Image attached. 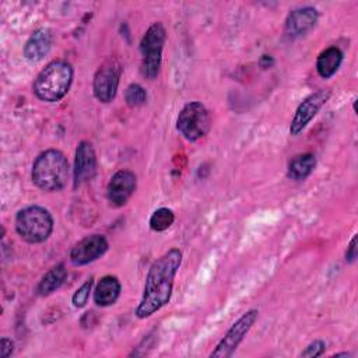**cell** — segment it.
<instances>
[{
  "instance_id": "obj_1",
  "label": "cell",
  "mask_w": 358,
  "mask_h": 358,
  "mask_svg": "<svg viewBox=\"0 0 358 358\" xmlns=\"http://www.w3.org/2000/svg\"><path fill=\"white\" fill-rule=\"evenodd\" d=\"M182 250L172 248L152 262L145 275L141 299L134 310L136 317H150L168 305L173 291L175 275L182 264Z\"/></svg>"
},
{
  "instance_id": "obj_2",
  "label": "cell",
  "mask_w": 358,
  "mask_h": 358,
  "mask_svg": "<svg viewBox=\"0 0 358 358\" xmlns=\"http://www.w3.org/2000/svg\"><path fill=\"white\" fill-rule=\"evenodd\" d=\"M74 77L73 66L63 59L52 60L36 76L32 91L39 101L59 102L69 92Z\"/></svg>"
},
{
  "instance_id": "obj_3",
  "label": "cell",
  "mask_w": 358,
  "mask_h": 358,
  "mask_svg": "<svg viewBox=\"0 0 358 358\" xmlns=\"http://www.w3.org/2000/svg\"><path fill=\"white\" fill-rule=\"evenodd\" d=\"M69 173L67 157L60 150L49 148L35 158L31 178L36 187L45 192H59L66 187Z\"/></svg>"
},
{
  "instance_id": "obj_4",
  "label": "cell",
  "mask_w": 358,
  "mask_h": 358,
  "mask_svg": "<svg viewBox=\"0 0 358 358\" xmlns=\"http://www.w3.org/2000/svg\"><path fill=\"white\" fill-rule=\"evenodd\" d=\"M15 231L28 243H42L53 232L55 221L52 214L41 206H27L15 214Z\"/></svg>"
},
{
  "instance_id": "obj_5",
  "label": "cell",
  "mask_w": 358,
  "mask_h": 358,
  "mask_svg": "<svg viewBox=\"0 0 358 358\" xmlns=\"http://www.w3.org/2000/svg\"><path fill=\"white\" fill-rule=\"evenodd\" d=\"M165 41L166 29L161 22L150 25L140 41L141 73L148 80H155L159 74Z\"/></svg>"
},
{
  "instance_id": "obj_6",
  "label": "cell",
  "mask_w": 358,
  "mask_h": 358,
  "mask_svg": "<svg viewBox=\"0 0 358 358\" xmlns=\"http://www.w3.org/2000/svg\"><path fill=\"white\" fill-rule=\"evenodd\" d=\"M176 129L187 141L203 138L211 129V116L206 105L199 101L187 102L176 117Z\"/></svg>"
},
{
  "instance_id": "obj_7",
  "label": "cell",
  "mask_w": 358,
  "mask_h": 358,
  "mask_svg": "<svg viewBox=\"0 0 358 358\" xmlns=\"http://www.w3.org/2000/svg\"><path fill=\"white\" fill-rule=\"evenodd\" d=\"M120 76H122L120 62L115 57L106 59L94 74V80H92L94 96L102 103L112 102L117 94Z\"/></svg>"
},
{
  "instance_id": "obj_8",
  "label": "cell",
  "mask_w": 358,
  "mask_h": 358,
  "mask_svg": "<svg viewBox=\"0 0 358 358\" xmlns=\"http://www.w3.org/2000/svg\"><path fill=\"white\" fill-rule=\"evenodd\" d=\"M259 317L257 309H249L245 312L225 333L215 348L210 352V358H229L236 351L239 344L243 341L252 326Z\"/></svg>"
},
{
  "instance_id": "obj_9",
  "label": "cell",
  "mask_w": 358,
  "mask_h": 358,
  "mask_svg": "<svg viewBox=\"0 0 358 358\" xmlns=\"http://www.w3.org/2000/svg\"><path fill=\"white\" fill-rule=\"evenodd\" d=\"M331 95L330 90H317L316 92L306 96L296 108L294 117L289 123V134L298 136L317 115L322 106L329 101Z\"/></svg>"
},
{
  "instance_id": "obj_10",
  "label": "cell",
  "mask_w": 358,
  "mask_h": 358,
  "mask_svg": "<svg viewBox=\"0 0 358 358\" xmlns=\"http://www.w3.org/2000/svg\"><path fill=\"white\" fill-rule=\"evenodd\" d=\"M108 249L109 243L106 238L101 234H92L84 236L71 248L69 259L74 266H85L98 260Z\"/></svg>"
},
{
  "instance_id": "obj_11",
  "label": "cell",
  "mask_w": 358,
  "mask_h": 358,
  "mask_svg": "<svg viewBox=\"0 0 358 358\" xmlns=\"http://www.w3.org/2000/svg\"><path fill=\"white\" fill-rule=\"evenodd\" d=\"M137 189V176L129 169L116 171L108 182L106 197L112 207H123Z\"/></svg>"
},
{
  "instance_id": "obj_12",
  "label": "cell",
  "mask_w": 358,
  "mask_h": 358,
  "mask_svg": "<svg viewBox=\"0 0 358 358\" xmlns=\"http://www.w3.org/2000/svg\"><path fill=\"white\" fill-rule=\"evenodd\" d=\"M96 169H98V161H96V154L92 144L87 140L80 141L74 154V168H73L74 187H78L92 180L96 175Z\"/></svg>"
},
{
  "instance_id": "obj_13",
  "label": "cell",
  "mask_w": 358,
  "mask_h": 358,
  "mask_svg": "<svg viewBox=\"0 0 358 358\" xmlns=\"http://www.w3.org/2000/svg\"><path fill=\"white\" fill-rule=\"evenodd\" d=\"M317 20L319 13L315 7H298L288 13L284 24V31L289 38H299L312 31Z\"/></svg>"
},
{
  "instance_id": "obj_14",
  "label": "cell",
  "mask_w": 358,
  "mask_h": 358,
  "mask_svg": "<svg viewBox=\"0 0 358 358\" xmlns=\"http://www.w3.org/2000/svg\"><path fill=\"white\" fill-rule=\"evenodd\" d=\"M52 46H53V34L49 28L42 27L35 29L29 35V38L24 45L22 53L28 62L36 63L45 59V56H48Z\"/></svg>"
},
{
  "instance_id": "obj_15",
  "label": "cell",
  "mask_w": 358,
  "mask_h": 358,
  "mask_svg": "<svg viewBox=\"0 0 358 358\" xmlns=\"http://www.w3.org/2000/svg\"><path fill=\"white\" fill-rule=\"evenodd\" d=\"M122 292V284L115 275H103L94 288V302L101 308L113 305Z\"/></svg>"
},
{
  "instance_id": "obj_16",
  "label": "cell",
  "mask_w": 358,
  "mask_h": 358,
  "mask_svg": "<svg viewBox=\"0 0 358 358\" xmlns=\"http://www.w3.org/2000/svg\"><path fill=\"white\" fill-rule=\"evenodd\" d=\"M344 55L337 46H329L322 50L316 59V71L322 78L333 77L343 63Z\"/></svg>"
},
{
  "instance_id": "obj_17",
  "label": "cell",
  "mask_w": 358,
  "mask_h": 358,
  "mask_svg": "<svg viewBox=\"0 0 358 358\" xmlns=\"http://www.w3.org/2000/svg\"><path fill=\"white\" fill-rule=\"evenodd\" d=\"M67 277V268L63 263H59L49 268L36 285V294L39 296H48L59 289Z\"/></svg>"
},
{
  "instance_id": "obj_18",
  "label": "cell",
  "mask_w": 358,
  "mask_h": 358,
  "mask_svg": "<svg viewBox=\"0 0 358 358\" xmlns=\"http://www.w3.org/2000/svg\"><path fill=\"white\" fill-rule=\"evenodd\" d=\"M316 166V157L312 152H303L295 155L287 169V175L292 180H303L306 179Z\"/></svg>"
},
{
  "instance_id": "obj_19",
  "label": "cell",
  "mask_w": 358,
  "mask_h": 358,
  "mask_svg": "<svg viewBox=\"0 0 358 358\" xmlns=\"http://www.w3.org/2000/svg\"><path fill=\"white\" fill-rule=\"evenodd\" d=\"M173 221H175L173 211L168 207H159L151 214L148 225L151 231L162 232V231H166L173 224Z\"/></svg>"
},
{
  "instance_id": "obj_20",
  "label": "cell",
  "mask_w": 358,
  "mask_h": 358,
  "mask_svg": "<svg viewBox=\"0 0 358 358\" xmlns=\"http://www.w3.org/2000/svg\"><path fill=\"white\" fill-rule=\"evenodd\" d=\"M124 101L130 108H138L145 103L147 91L144 90L143 85L137 83H131L130 85H127L124 91Z\"/></svg>"
},
{
  "instance_id": "obj_21",
  "label": "cell",
  "mask_w": 358,
  "mask_h": 358,
  "mask_svg": "<svg viewBox=\"0 0 358 358\" xmlns=\"http://www.w3.org/2000/svg\"><path fill=\"white\" fill-rule=\"evenodd\" d=\"M92 287H94V278L90 277L85 282H83L77 289L76 292L73 294L71 296V303L74 308H84L90 299V295H91V291H92Z\"/></svg>"
},
{
  "instance_id": "obj_22",
  "label": "cell",
  "mask_w": 358,
  "mask_h": 358,
  "mask_svg": "<svg viewBox=\"0 0 358 358\" xmlns=\"http://www.w3.org/2000/svg\"><path fill=\"white\" fill-rule=\"evenodd\" d=\"M324 350H326V343L323 340H313L305 347V350L301 352V357L303 358L320 357L324 352Z\"/></svg>"
},
{
  "instance_id": "obj_23",
  "label": "cell",
  "mask_w": 358,
  "mask_h": 358,
  "mask_svg": "<svg viewBox=\"0 0 358 358\" xmlns=\"http://www.w3.org/2000/svg\"><path fill=\"white\" fill-rule=\"evenodd\" d=\"M345 262L348 263V264H352V263H355L357 262V257H358V250H357V234L355 235H352V238H351V241H350V243H348V246H347V249H345Z\"/></svg>"
},
{
  "instance_id": "obj_24",
  "label": "cell",
  "mask_w": 358,
  "mask_h": 358,
  "mask_svg": "<svg viewBox=\"0 0 358 358\" xmlns=\"http://www.w3.org/2000/svg\"><path fill=\"white\" fill-rule=\"evenodd\" d=\"M14 351V341L8 337H1L0 340V357L8 358Z\"/></svg>"
},
{
  "instance_id": "obj_25",
  "label": "cell",
  "mask_w": 358,
  "mask_h": 358,
  "mask_svg": "<svg viewBox=\"0 0 358 358\" xmlns=\"http://www.w3.org/2000/svg\"><path fill=\"white\" fill-rule=\"evenodd\" d=\"M259 63H260V66H262L263 69H267V67H270V66L274 63V60H273V57H271V56H268V55H263Z\"/></svg>"
},
{
  "instance_id": "obj_26",
  "label": "cell",
  "mask_w": 358,
  "mask_h": 358,
  "mask_svg": "<svg viewBox=\"0 0 358 358\" xmlns=\"http://www.w3.org/2000/svg\"><path fill=\"white\" fill-rule=\"evenodd\" d=\"M333 357H351L350 352H338V354H334Z\"/></svg>"
}]
</instances>
